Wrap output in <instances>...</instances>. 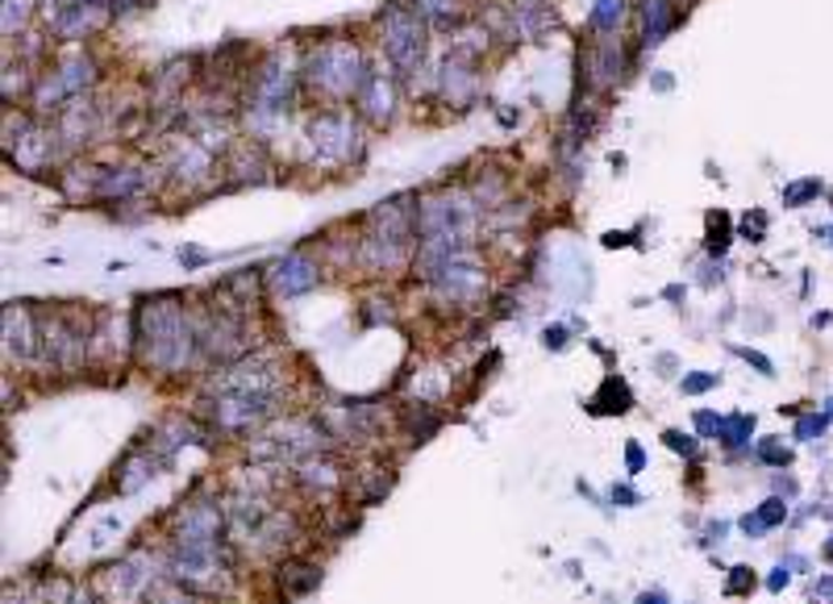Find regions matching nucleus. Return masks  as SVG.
<instances>
[{
	"mask_svg": "<svg viewBox=\"0 0 833 604\" xmlns=\"http://www.w3.org/2000/svg\"><path fill=\"white\" fill-rule=\"evenodd\" d=\"M138 346H142V359L159 367V371H184L192 367L196 350H201V325L188 317V309L180 304V296H147L138 309Z\"/></svg>",
	"mask_w": 833,
	"mask_h": 604,
	"instance_id": "nucleus-1",
	"label": "nucleus"
},
{
	"mask_svg": "<svg viewBox=\"0 0 833 604\" xmlns=\"http://www.w3.org/2000/svg\"><path fill=\"white\" fill-rule=\"evenodd\" d=\"M367 63H363L355 42H322L313 55L304 58L301 79L309 84V93L325 96V100H346L363 88L367 79Z\"/></svg>",
	"mask_w": 833,
	"mask_h": 604,
	"instance_id": "nucleus-2",
	"label": "nucleus"
},
{
	"mask_svg": "<svg viewBox=\"0 0 833 604\" xmlns=\"http://www.w3.org/2000/svg\"><path fill=\"white\" fill-rule=\"evenodd\" d=\"M430 25L416 18L409 9V0H392L383 13H379V42H383V55L397 63L400 72H416L425 46H430Z\"/></svg>",
	"mask_w": 833,
	"mask_h": 604,
	"instance_id": "nucleus-3",
	"label": "nucleus"
},
{
	"mask_svg": "<svg viewBox=\"0 0 833 604\" xmlns=\"http://www.w3.org/2000/svg\"><path fill=\"white\" fill-rule=\"evenodd\" d=\"M475 226V201L463 192H437L416 201V238H472Z\"/></svg>",
	"mask_w": 833,
	"mask_h": 604,
	"instance_id": "nucleus-4",
	"label": "nucleus"
},
{
	"mask_svg": "<svg viewBox=\"0 0 833 604\" xmlns=\"http://www.w3.org/2000/svg\"><path fill=\"white\" fill-rule=\"evenodd\" d=\"M309 147L317 163H350L363 154V130L359 121L342 109H325L322 117H313L309 126Z\"/></svg>",
	"mask_w": 833,
	"mask_h": 604,
	"instance_id": "nucleus-5",
	"label": "nucleus"
},
{
	"mask_svg": "<svg viewBox=\"0 0 833 604\" xmlns=\"http://www.w3.org/2000/svg\"><path fill=\"white\" fill-rule=\"evenodd\" d=\"M430 283H434L437 296H446V301L455 304H472L479 301L488 276H484V267L475 263V250H463V255H455V259H446V263L437 267L434 276H430Z\"/></svg>",
	"mask_w": 833,
	"mask_h": 604,
	"instance_id": "nucleus-6",
	"label": "nucleus"
},
{
	"mask_svg": "<svg viewBox=\"0 0 833 604\" xmlns=\"http://www.w3.org/2000/svg\"><path fill=\"white\" fill-rule=\"evenodd\" d=\"M113 9H105L100 0H76V4H58L55 18H51V30H55L58 42H76L96 34L105 21H109Z\"/></svg>",
	"mask_w": 833,
	"mask_h": 604,
	"instance_id": "nucleus-7",
	"label": "nucleus"
},
{
	"mask_svg": "<svg viewBox=\"0 0 833 604\" xmlns=\"http://www.w3.org/2000/svg\"><path fill=\"white\" fill-rule=\"evenodd\" d=\"M267 280H271V292H275V296L292 301V296H304L309 288H317L322 271H317L313 259H304L301 250H292V255H284L280 263L267 271Z\"/></svg>",
	"mask_w": 833,
	"mask_h": 604,
	"instance_id": "nucleus-8",
	"label": "nucleus"
},
{
	"mask_svg": "<svg viewBox=\"0 0 833 604\" xmlns=\"http://www.w3.org/2000/svg\"><path fill=\"white\" fill-rule=\"evenodd\" d=\"M4 346H9V355H18V359H34V355H39L42 325L30 309H21V304H9V309H4Z\"/></svg>",
	"mask_w": 833,
	"mask_h": 604,
	"instance_id": "nucleus-9",
	"label": "nucleus"
},
{
	"mask_svg": "<svg viewBox=\"0 0 833 604\" xmlns=\"http://www.w3.org/2000/svg\"><path fill=\"white\" fill-rule=\"evenodd\" d=\"M355 105L367 121H392L397 114V84L383 76V72H367L363 88L355 93Z\"/></svg>",
	"mask_w": 833,
	"mask_h": 604,
	"instance_id": "nucleus-10",
	"label": "nucleus"
},
{
	"mask_svg": "<svg viewBox=\"0 0 833 604\" xmlns=\"http://www.w3.org/2000/svg\"><path fill=\"white\" fill-rule=\"evenodd\" d=\"M175 542H221V509L217 505H188L175 529Z\"/></svg>",
	"mask_w": 833,
	"mask_h": 604,
	"instance_id": "nucleus-11",
	"label": "nucleus"
},
{
	"mask_svg": "<svg viewBox=\"0 0 833 604\" xmlns=\"http://www.w3.org/2000/svg\"><path fill=\"white\" fill-rule=\"evenodd\" d=\"M505 9H509L512 34H517V39H538V34L554 30V9H550V4H538V0H512V4H505Z\"/></svg>",
	"mask_w": 833,
	"mask_h": 604,
	"instance_id": "nucleus-12",
	"label": "nucleus"
},
{
	"mask_svg": "<svg viewBox=\"0 0 833 604\" xmlns=\"http://www.w3.org/2000/svg\"><path fill=\"white\" fill-rule=\"evenodd\" d=\"M587 67H592V79L601 84V88H613L617 79L625 76V55H621V42L617 39H605L596 51H592V58H587Z\"/></svg>",
	"mask_w": 833,
	"mask_h": 604,
	"instance_id": "nucleus-13",
	"label": "nucleus"
},
{
	"mask_svg": "<svg viewBox=\"0 0 833 604\" xmlns=\"http://www.w3.org/2000/svg\"><path fill=\"white\" fill-rule=\"evenodd\" d=\"M642 25L646 46H659L667 39V30L675 25V4L671 0H642Z\"/></svg>",
	"mask_w": 833,
	"mask_h": 604,
	"instance_id": "nucleus-14",
	"label": "nucleus"
},
{
	"mask_svg": "<svg viewBox=\"0 0 833 604\" xmlns=\"http://www.w3.org/2000/svg\"><path fill=\"white\" fill-rule=\"evenodd\" d=\"M317 584H322V567H313V563H288L284 571H280V592H284L288 601L313 592Z\"/></svg>",
	"mask_w": 833,
	"mask_h": 604,
	"instance_id": "nucleus-15",
	"label": "nucleus"
},
{
	"mask_svg": "<svg viewBox=\"0 0 833 604\" xmlns=\"http://www.w3.org/2000/svg\"><path fill=\"white\" fill-rule=\"evenodd\" d=\"M634 405V397H629V388H625V379L608 376L605 384H601V392L592 397V409L596 413H625Z\"/></svg>",
	"mask_w": 833,
	"mask_h": 604,
	"instance_id": "nucleus-16",
	"label": "nucleus"
},
{
	"mask_svg": "<svg viewBox=\"0 0 833 604\" xmlns=\"http://www.w3.org/2000/svg\"><path fill=\"white\" fill-rule=\"evenodd\" d=\"M409 9L425 25H434V30H451L455 25V0H409Z\"/></svg>",
	"mask_w": 833,
	"mask_h": 604,
	"instance_id": "nucleus-17",
	"label": "nucleus"
},
{
	"mask_svg": "<svg viewBox=\"0 0 833 604\" xmlns=\"http://www.w3.org/2000/svg\"><path fill=\"white\" fill-rule=\"evenodd\" d=\"M750 434H755V417L750 413H734V417H725L721 421V442L725 446H746L750 442Z\"/></svg>",
	"mask_w": 833,
	"mask_h": 604,
	"instance_id": "nucleus-18",
	"label": "nucleus"
},
{
	"mask_svg": "<svg viewBox=\"0 0 833 604\" xmlns=\"http://www.w3.org/2000/svg\"><path fill=\"white\" fill-rule=\"evenodd\" d=\"M621 13H625L621 0H596V9H592V25H596V30H605V34H617Z\"/></svg>",
	"mask_w": 833,
	"mask_h": 604,
	"instance_id": "nucleus-19",
	"label": "nucleus"
},
{
	"mask_svg": "<svg viewBox=\"0 0 833 604\" xmlns=\"http://www.w3.org/2000/svg\"><path fill=\"white\" fill-rule=\"evenodd\" d=\"M821 192H825V184H821V180H796V184H788V188H783V205L800 208V205H809V201H816Z\"/></svg>",
	"mask_w": 833,
	"mask_h": 604,
	"instance_id": "nucleus-20",
	"label": "nucleus"
},
{
	"mask_svg": "<svg viewBox=\"0 0 833 604\" xmlns=\"http://www.w3.org/2000/svg\"><path fill=\"white\" fill-rule=\"evenodd\" d=\"M825 430H830V413H804L796 421V438H800V442H813V438H821Z\"/></svg>",
	"mask_w": 833,
	"mask_h": 604,
	"instance_id": "nucleus-21",
	"label": "nucleus"
},
{
	"mask_svg": "<svg viewBox=\"0 0 833 604\" xmlns=\"http://www.w3.org/2000/svg\"><path fill=\"white\" fill-rule=\"evenodd\" d=\"M755 454H758V463H767V467H779V472H783V467L792 463V451H788L783 442H758Z\"/></svg>",
	"mask_w": 833,
	"mask_h": 604,
	"instance_id": "nucleus-22",
	"label": "nucleus"
},
{
	"mask_svg": "<svg viewBox=\"0 0 833 604\" xmlns=\"http://www.w3.org/2000/svg\"><path fill=\"white\" fill-rule=\"evenodd\" d=\"M755 517L762 521V529L783 526V517H788V500H779V496H771V500H762V505H758Z\"/></svg>",
	"mask_w": 833,
	"mask_h": 604,
	"instance_id": "nucleus-23",
	"label": "nucleus"
},
{
	"mask_svg": "<svg viewBox=\"0 0 833 604\" xmlns=\"http://www.w3.org/2000/svg\"><path fill=\"white\" fill-rule=\"evenodd\" d=\"M755 584H758V580H755V571H750V567H734V571H729V584H725V592H729V596H746V592H755Z\"/></svg>",
	"mask_w": 833,
	"mask_h": 604,
	"instance_id": "nucleus-24",
	"label": "nucleus"
},
{
	"mask_svg": "<svg viewBox=\"0 0 833 604\" xmlns=\"http://www.w3.org/2000/svg\"><path fill=\"white\" fill-rule=\"evenodd\" d=\"M25 21V0H4V34H13Z\"/></svg>",
	"mask_w": 833,
	"mask_h": 604,
	"instance_id": "nucleus-25",
	"label": "nucleus"
},
{
	"mask_svg": "<svg viewBox=\"0 0 833 604\" xmlns=\"http://www.w3.org/2000/svg\"><path fill=\"white\" fill-rule=\"evenodd\" d=\"M151 601L154 604H196L192 596H184V592H175V587H151Z\"/></svg>",
	"mask_w": 833,
	"mask_h": 604,
	"instance_id": "nucleus-26",
	"label": "nucleus"
},
{
	"mask_svg": "<svg viewBox=\"0 0 833 604\" xmlns=\"http://www.w3.org/2000/svg\"><path fill=\"white\" fill-rule=\"evenodd\" d=\"M738 355H742V359H746V363H755V367H758V376H776V363L767 359V355H758V350H750V346H742Z\"/></svg>",
	"mask_w": 833,
	"mask_h": 604,
	"instance_id": "nucleus-27",
	"label": "nucleus"
},
{
	"mask_svg": "<svg viewBox=\"0 0 833 604\" xmlns=\"http://www.w3.org/2000/svg\"><path fill=\"white\" fill-rule=\"evenodd\" d=\"M667 446H671V451H683V454H688V459H692V454H696V442H692V438H688V434H680V430H667Z\"/></svg>",
	"mask_w": 833,
	"mask_h": 604,
	"instance_id": "nucleus-28",
	"label": "nucleus"
},
{
	"mask_svg": "<svg viewBox=\"0 0 833 604\" xmlns=\"http://www.w3.org/2000/svg\"><path fill=\"white\" fill-rule=\"evenodd\" d=\"M708 388H717V376H688L683 379V392H708Z\"/></svg>",
	"mask_w": 833,
	"mask_h": 604,
	"instance_id": "nucleus-29",
	"label": "nucleus"
},
{
	"mask_svg": "<svg viewBox=\"0 0 833 604\" xmlns=\"http://www.w3.org/2000/svg\"><path fill=\"white\" fill-rule=\"evenodd\" d=\"M696 430L704 438H717L721 434V417L717 413H696Z\"/></svg>",
	"mask_w": 833,
	"mask_h": 604,
	"instance_id": "nucleus-30",
	"label": "nucleus"
},
{
	"mask_svg": "<svg viewBox=\"0 0 833 604\" xmlns=\"http://www.w3.org/2000/svg\"><path fill=\"white\" fill-rule=\"evenodd\" d=\"M788 584H792V575H788V571H783V563H779L776 571H771V580H767V587H771V592H783Z\"/></svg>",
	"mask_w": 833,
	"mask_h": 604,
	"instance_id": "nucleus-31",
	"label": "nucleus"
},
{
	"mask_svg": "<svg viewBox=\"0 0 833 604\" xmlns=\"http://www.w3.org/2000/svg\"><path fill=\"white\" fill-rule=\"evenodd\" d=\"M547 346H554V350H563V346H567V330H563V325H554V330H547Z\"/></svg>",
	"mask_w": 833,
	"mask_h": 604,
	"instance_id": "nucleus-32",
	"label": "nucleus"
},
{
	"mask_svg": "<svg viewBox=\"0 0 833 604\" xmlns=\"http://www.w3.org/2000/svg\"><path fill=\"white\" fill-rule=\"evenodd\" d=\"M625 459H629V472H642V446H629Z\"/></svg>",
	"mask_w": 833,
	"mask_h": 604,
	"instance_id": "nucleus-33",
	"label": "nucleus"
},
{
	"mask_svg": "<svg viewBox=\"0 0 833 604\" xmlns=\"http://www.w3.org/2000/svg\"><path fill=\"white\" fill-rule=\"evenodd\" d=\"M813 592H816V596H833V575H825V580H816Z\"/></svg>",
	"mask_w": 833,
	"mask_h": 604,
	"instance_id": "nucleus-34",
	"label": "nucleus"
},
{
	"mask_svg": "<svg viewBox=\"0 0 833 604\" xmlns=\"http://www.w3.org/2000/svg\"><path fill=\"white\" fill-rule=\"evenodd\" d=\"M638 604H667L663 592H646V596H638Z\"/></svg>",
	"mask_w": 833,
	"mask_h": 604,
	"instance_id": "nucleus-35",
	"label": "nucleus"
},
{
	"mask_svg": "<svg viewBox=\"0 0 833 604\" xmlns=\"http://www.w3.org/2000/svg\"><path fill=\"white\" fill-rule=\"evenodd\" d=\"M613 500H621V505H634L638 496H634V492H629V488H617V492H613Z\"/></svg>",
	"mask_w": 833,
	"mask_h": 604,
	"instance_id": "nucleus-36",
	"label": "nucleus"
},
{
	"mask_svg": "<svg viewBox=\"0 0 833 604\" xmlns=\"http://www.w3.org/2000/svg\"><path fill=\"white\" fill-rule=\"evenodd\" d=\"M821 554H825V559H830V563H833V533H830V542L821 547Z\"/></svg>",
	"mask_w": 833,
	"mask_h": 604,
	"instance_id": "nucleus-37",
	"label": "nucleus"
},
{
	"mask_svg": "<svg viewBox=\"0 0 833 604\" xmlns=\"http://www.w3.org/2000/svg\"><path fill=\"white\" fill-rule=\"evenodd\" d=\"M825 413H830V417H833V400H830V409H825Z\"/></svg>",
	"mask_w": 833,
	"mask_h": 604,
	"instance_id": "nucleus-38",
	"label": "nucleus"
}]
</instances>
